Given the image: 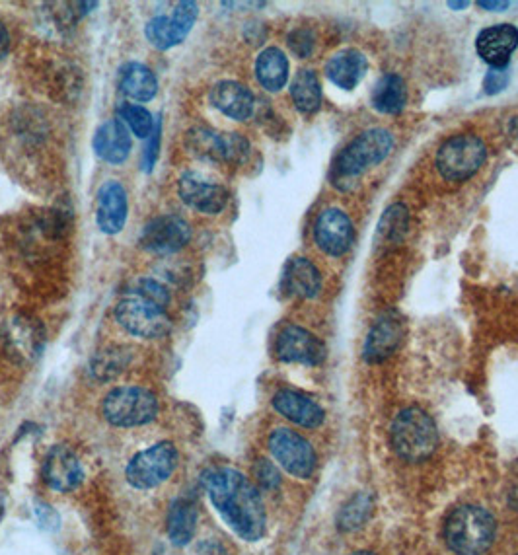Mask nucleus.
<instances>
[{
	"instance_id": "obj_21",
	"label": "nucleus",
	"mask_w": 518,
	"mask_h": 555,
	"mask_svg": "<svg viewBox=\"0 0 518 555\" xmlns=\"http://www.w3.org/2000/svg\"><path fill=\"white\" fill-rule=\"evenodd\" d=\"M273 407L289 421L295 425L306 427V429H316L324 423L326 413L318 402L312 398L296 392V390H279L273 396Z\"/></svg>"
},
{
	"instance_id": "obj_16",
	"label": "nucleus",
	"mask_w": 518,
	"mask_h": 555,
	"mask_svg": "<svg viewBox=\"0 0 518 555\" xmlns=\"http://www.w3.org/2000/svg\"><path fill=\"white\" fill-rule=\"evenodd\" d=\"M43 480L53 491L69 493L84 481V468L78 456L65 444H55L43 464Z\"/></svg>"
},
{
	"instance_id": "obj_26",
	"label": "nucleus",
	"mask_w": 518,
	"mask_h": 555,
	"mask_svg": "<svg viewBox=\"0 0 518 555\" xmlns=\"http://www.w3.org/2000/svg\"><path fill=\"white\" fill-rule=\"evenodd\" d=\"M197 530V507L191 499L180 497L170 505L168 511V536L178 548L187 546Z\"/></svg>"
},
{
	"instance_id": "obj_30",
	"label": "nucleus",
	"mask_w": 518,
	"mask_h": 555,
	"mask_svg": "<svg viewBox=\"0 0 518 555\" xmlns=\"http://www.w3.org/2000/svg\"><path fill=\"white\" fill-rule=\"evenodd\" d=\"M409 232V215L404 205H392L380 219L378 236L388 244H398Z\"/></svg>"
},
{
	"instance_id": "obj_6",
	"label": "nucleus",
	"mask_w": 518,
	"mask_h": 555,
	"mask_svg": "<svg viewBox=\"0 0 518 555\" xmlns=\"http://www.w3.org/2000/svg\"><path fill=\"white\" fill-rule=\"evenodd\" d=\"M102 411L113 427H141L156 419L158 400L147 388L121 386L106 396Z\"/></svg>"
},
{
	"instance_id": "obj_8",
	"label": "nucleus",
	"mask_w": 518,
	"mask_h": 555,
	"mask_svg": "<svg viewBox=\"0 0 518 555\" xmlns=\"http://www.w3.org/2000/svg\"><path fill=\"white\" fill-rule=\"evenodd\" d=\"M178 448L168 441L152 444L147 450L135 454L127 464L125 476L135 489H154L170 480L178 468Z\"/></svg>"
},
{
	"instance_id": "obj_17",
	"label": "nucleus",
	"mask_w": 518,
	"mask_h": 555,
	"mask_svg": "<svg viewBox=\"0 0 518 555\" xmlns=\"http://www.w3.org/2000/svg\"><path fill=\"white\" fill-rule=\"evenodd\" d=\"M96 221L102 232L119 234L127 222V191L117 180H108L98 189Z\"/></svg>"
},
{
	"instance_id": "obj_10",
	"label": "nucleus",
	"mask_w": 518,
	"mask_h": 555,
	"mask_svg": "<svg viewBox=\"0 0 518 555\" xmlns=\"http://www.w3.org/2000/svg\"><path fill=\"white\" fill-rule=\"evenodd\" d=\"M197 16H199L197 2H191V0L174 2L170 12H160L148 20L145 36L152 47L160 51H168L185 41L193 24L197 22Z\"/></svg>"
},
{
	"instance_id": "obj_14",
	"label": "nucleus",
	"mask_w": 518,
	"mask_h": 555,
	"mask_svg": "<svg viewBox=\"0 0 518 555\" xmlns=\"http://www.w3.org/2000/svg\"><path fill=\"white\" fill-rule=\"evenodd\" d=\"M178 193L189 209L203 215H219L228 203V189L197 172H185L178 182Z\"/></svg>"
},
{
	"instance_id": "obj_9",
	"label": "nucleus",
	"mask_w": 518,
	"mask_h": 555,
	"mask_svg": "<svg viewBox=\"0 0 518 555\" xmlns=\"http://www.w3.org/2000/svg\"><path fill=\"white\" fill-rule=\"evenodd\" d=\"M187 150L209 162L240 164L250 154V143L238 133H217L207 127H193L185 135Z\"/></svg>"
},
{
	"instance_id": "obj_7",
	"label": "nucleus",
	"mask_w": 518,
	"mask_h": 555,
	"mask_svg": "<svg viewBox=\"0 0 518 555\" xmlns=\"http://www.w3.org/2000/svg\"><path fill=\"white\" fill-rule=\"evenodd\" d=\"M487 158V147L476 135H456L437 152V168L448 182L470 180Z\"/></svg>"
},
{
	"instance_id": "obj_40",
	"label": "nucleus",
	"mask_w": 518,
	"mask_h": 555,
	"mask_svg": "<svg viewBox=\"0 0 518 555\" xmlns=\"http://www.w3.org/2000/svg\"><path fill=\"white\" fill-rule=\"evenodd\" d=\"M448 6L454 10H462V8H468L470 2H448Z\"/></svg>"
},
{
	"instance_id": "obj_29",
	"label": "nucleus",
	"mask_w": 518,
	"mask_h": 555,
	"mask_svg": "<svg viewBox=\"0 0 518 555\" xmlns=\"http://www.w3.org/2000/svg\"><path fill=\"white\" fill-rule=\"evenodd\" d=\"M291 96L296 110L302 113H314L322 104V86L314 71L302 69L295 74L291 82Z\"/></svg>"
},
{
	"instance_id": "obj_12",
	"label": "nucleus",
	"mask_w": 518,
	"mask_h": 555,
	"mask_svg": "<svg viewBox=\"0 0 518 555\" xmlns=\"http://www.w3.org/2000/svg\"><path fill=\"white\" fill-rule=\"evenodd\" d=\"M191 240V226L180 215H160L148 221L139 236V246L156 256L180 252Z\"/></svg>"
},
{
	"instance_id": "obj_3",
	"label": "nucleus",
	"mask_w": 518,
	"mask_h": 555,
	"mask_svg": "<svg viewBox=\"0 0 518 555\" xmlns=\"http://www.w3.org/2000/svg\"><path fill=\"white\" fill-rule=\"evenodd\" d=\"M495 518L476 505H464L444 522V540L458 555L485 554L495 540Z\"/></svg>"
},
{
	"instance_id": "obj_35",
	"label": "nucleus",
	"mask_w": 518,
	"mask_h": 555,
	"mask_svg": "<svg viewBox=\"0 0 518 555\" xmlns=\"http://www.w3.org/2000/svg\"><path fill=\"white\" fill-rule=\"evenodd\" d=\"M314 41H316L314 34L310 30H304V28H298L295 32H291L289 39H287L291 51L300 59H306V57L312 55Z\"/></svg>"
},
{
	"instance_id": "obj_2",
	"label": "nucleus",
	"mask_w": 518,
	"mask_h": 555,
	"mask_svg": "<svg viewBox=\"0 0 518 555\" xmlns=\"http://www.w3.org/2000/svg\"><path fill=\"white\" fill-rule=\"evenodd\" d=\"M394 148V135L388 129L374 127L357 135L333 162L332 180L339 189H347L370 166L384 162Z\"/></svg>"
},
{
	"instance_id": "obj_13",
	"label": "nucleus",
	"mask_w": 518,
	"mask_h": 555,
	"mask_svg": "<svg viewBox=\"0 0 518 555\" xmlns=\"http://www.w3.org/2000/svg\"><path fill=\"white\" fill-rule=\"evenodd\" d=\"M275 353L283 363L316 367L326 359V345L314 333L300 326H287L277 337Z\"/></svg>"
},
{
	"instance_id": "obj_39",
	"label": "nucleus",
	"mask_w": 518,
	"mask_h": 555,
	"mask_svg": "<svg viewBox=\"0 0 518 555\" xmlns=\"http://www.w3.org/2000/svg\"><path fill=\"white\" fill-rule=\"evenodd\" d=\"M478 6L485 8V10H491V12H503V10H507L511 6V2L509 0H505V2H491V0L485 2V0H480Z\"/></svg>"
},
{
	"instance_id": "obj_34",
	"label": "nucleus",
	"mask_w": 518,
	"mask_h": 555,
	"mask_svg": "<svg viewBox=\"0 0 518 555\" xmlns=\"http://www.w3.org/2000/svg\"><path fill=\"white\" fill-rule=\"evenodd\" d=\"M254 478L258 481L259 487L265 489V491H273V489H277L281 485V472H279V468L273 462L265 460V458H261V460L256 462Z\"/></svg>"
},
{
	"instance_id": "obj_20",
	"label": "nucleus",
	"mask_w": 518,
	"mask_h": 555,
	"mask_svg": "<svg viewBox=\"0 0 518 555\" xmlns=\"http://www.w3.org/2000/svg\"><path fill=\"white\" fill-rule=\"evenodd\" d=\"M211 104L234 121H246L254 113L256 98L244 84L236 80H222L211 90Z\"/></svg>"
},
{
	"instance_id": "obj_42",
	"label": "nucleus",
	"mask_w": 518,
	"mask_h": 555,
	"mask_svg": "<svg viewBox=\"0 0 518 555\" xmlns=\"http://www.w3.org/2000/svg\"><path fill=\"white\" fill-rule=\"evenodd\" d=\"M349 555H374V554H370V552H355V554H349Z\"/></svg>"
},
{
	"instance_id": "obj_25",
	"label": "nucleus",
	"mask_w": 518,
	"mask_h": 555,
	"mask_svg": "<svg viewBox=\"0 0 518 555\" xmlns=\"http://www.w3.org/2000/svg\"><path fill=\"white\" fill-rule=\"evenodd\" d=\"M258 82L267 92H279L289 80V59L279 47H267L256 61Z\"/></svg>"
},
{
	"instance_id": "obj_18",
	"label": "nucleus",
	"mask_w": 518,
	"mask_h": 555,
	"mask_svg": "<svg viewBox=\"0 0 518 555\" xmlns=\"http://www.w3.org/2000/svg\"><path fill=\"white\" fill-rule=\"evenodd\" d=\"M517 47L518 28L513 24L485 28L476 39L478 55L491 67H509V59Z\"/></svg>"
},
{
	"instance_id": "obj_4",
	"label": "nucleus",
	"mask_w": 518,
	"mask_h": 555,
	"mask_svg": "<svg viewBox=\"0 0 518 555\" xmlns=\"http://www.w3.org/2000/svg\"><path fill=\"white\" fill-rule=\"evenodd\" d=\"M392 446L407 462L427 460L439 446V431L433 417L419 407L398 413L392 423Z\"/></svg>"
},
{
	"instance_id": "obj_15",
	"label": "nucleus",
	"mask_w": 518,
	"mask_h": 555,
	"mask_svg": "<svg viewBox=\"0 0 518 555\" xmlns=\"http://www.w3.org/2000/svg\"><path fill=\"white\" fill-rule=\"evenodd\" d=\"M314 238L322 252L339 258L351 250L355 240V228L351 219L341 209H326L320 213L316 221Z\"/></svg>"
},
{
	"instance_id": "obj_24",
	"label": "nucleus",
	"mask_w": 518,
	"mask_h": 555,
	"mask_svg": "<svg viewBox=\"0 0 518 555\" xmlns=\"http://www.w3.org/2000/svg\"><path fill=\"white\" fill-rule=\"evenodd\" d=\"M283 285L289 295L316 298L322 291V275L310 259L293 258L285 267Z\"/></svg>"
},
{
	"instance_id": "obj_38",
	"label": "nucleus",
	"mask_w": 518,
	"mask_h": 555,
	"mask_svg": "<svg viewBox=\"0 0 518 555\" xmlns=\"http://www.w3.org/2000/svg\"><path fill=\"white\" fill-rule=\"evenodd\" d=\"M8 49H10V34L6 30V26L0 22V61L6 57Z\"/></svg>"
},
{
	"instance_id": "obj_1",
	"label": "nucleus",
	"mask_w": 518,
	"mask_h": 555,
	"mask_svg": "<svg viewBox=\"0 0 518 555\" xmlns=\"http://www.w3.org/2000/svg\"><path fill=\"white\" fill-rule=\"evenodd\" d=\"M205 489L226 526L244 542H258L265 534V507L258 487L234 468H215L205 474Z\"/></svg>"
},
{
	"instance_id": "obj_23",
	"label": "nucleus",
	"mask_w": 518,
	"mask_h": 555,
	"mask_svg": "<svg viewBox=\"0 0 518 555\" xmlns=\"http://www.w3.org/2000/svg\"><path fill=\"white\" fill-rule=\"evenodd\" d=\"M367 69V57L357 49H343L326 63L328 78L343 90H353L363 80Z\"/></svg>"
},
{
	"instance_id": "obj_11",
	"label": "nucleus",
	"mask_w": 518,
	"mask_h": 555,
	"mask_svg": "<svg viewBox=\"0 0 518 555\" xmlns=\"http://www.w3.org/2000/svg\"><path fill=\"white\" fill-rule=\"evenodd\" d=\"M269 450L277 464L298 480H308L316 470V452L300 433L279 427L269 435Z\"/></svg>"
},
{
	"instance_id": "obj_27",
	"label": "nucleus",
	"mask_w": 518,
	"mask_h": 555,
	"mask_svg": "<svg viewBox=\"0 0 518 555\" xmlns=\"http://www.w3.org/2000/svg\"><path fill=\"white\" fill-rule=\"evenodd\" d=\"M121 90L135 102H148L156 96L158 80L143 63H127L119 74Z\"/></svg>"
},
{
	"instance_id": "obj_33",
	"label": "nucleus",
	"mask_w": 518,
	"mask_h": 555,
	"mask_svg": "<svg viewBox=\"0 0 518 555\" xmlns=\"http://www.w3.org/2000/svg\"><path fill=\"white\" fill-rule=\"evenodd\" d=\"M129 363V353H125L123 349H106L100 351L94 361H92V374L98 380H111L113 376H117L121 370H125Z\"/></svg>"
},
{
	"instance_id": "obj_31",
	"label": "nucleus",
	"mask_w": 518,
	"mask_h": 555,
	"mask_svg": "<svg viewBox=\"0 0 518 555\" xmlns=\"http://www.w3.org/2000/svg\"><path fill=\"white\" fill-rule=\"evenodd\" d=\"M370 513H372V497L369 493H359L341 509L337 517V526L343 532L357 530L369 520Z\"/></svg>"
},
{
	"instance_id": "obj_19",
	"label": "nucleus",
	"mask_w": 518,
	"mask_h": 555,
	"mask_svg": "<svg viewBox=\"0 0 518 555\" xmlns=\"http://www.w3.org/2000/svg\"><path fill=\"white\" fill-rule=\"evenodd\" d=\"M92 147L94 152L98 154V158H102L108 164H123L129 154H131V135L127 125L115 117L106 123H102L92 139Z\"/></svg>"
},
{
	"instance_id": "obj_22",
	"label": "nucleus",
	"mask_w": 518,
	"mask_h": 555,
	"mask_svg": "<svg viewBox=\"0 0 518 555\" xmlns=\"http://www.w3.org/2000/svg\"><path fill=\"white\" fill-rule=\"evenodd\" d=\"M402 339H404L402 322L398 318H394V314H386L372 326L369 337L365 341L363 357L369 363H382L390 355H394V351L400 347Z\"/></svg>"
},
{
	"instance_id": "obj_32",
	"label": "nucleus",
	"mask_w": 518,
	"mask_h": 555,
	"mask_svg": "<svg viewBox=\"0 0 518 555\" xmlns=\"http://www.w3.org/2000/svg\"><path fill=\"white\" fill-rule=\"evenodd\" d=\"M117 117L127 125V129L133 131V135H137L139 139H147L152 135L154 129V117L152 113L143 108V106H135V104H123L117 110Z\"/></svg>"
},
{
	"instance_id": "obj_28",
	"label": "nucleus",
	"mask_w": 518,
	"mask_h": 555,
	"mask_svg": "<svg viewBox=\"0 0 518 555\" xmlns=\"http://www.w3.org/2000/svg\"><path fill=\"white\" fill-rule=\"evenodd\" d=\"M407 86L400 74H384L372 90V106L380 113H400L406 108Z\"/></svg>"
},
{
	"instance_id": "obj_36",
	"label": "nucleus",
	"mask_w": 518,
	"mask_h": 555,
	"mask_svg": "<svg viewBox=\"0 0 518 555\" xmlns=\"http://www.w3.org/2000/svg\"><path fill=\"white\" fill-rule=\"evenodd\" d=\"M509 80H511L509 67H491V71L485 74L483 90H485V94L495 96V94H499V92H503L507 88Z\"/></svg>"
},
{
	"instance_id": "obj_41",
	"label": "nucleus",
	"mask_w": 518,
	"mask_h": 555,
	"mask_svg": "<svg viewBox=\"0 0 518 555\" xmlns=\"http://www.w3.org/2000/svg\"><path fill=\"white\" fill-rule=\"evenodd\" d=\"M511 505L518 511V485L513 489V493H511Z\"/></svg>"
},
{
	"instance_id": "obj_5",
	"label": "nucleus",
	"mask_w": 518,
	"mask_h": 555,
	"mask_svg": "<svg viewBox=\"0 0 518 555\" xmlns=\"http://www.w3.org/2000/svg\"><path fill=\"white\" fill-rule=\"evenodd\" d=\"M113 314L123 330L143 339L164 337L172 328L166 308L135 291H129L117 302Z\"/></svg>"
},
{
	"instance_id": "obj_37",
	"label": "nucleus",
	"mask_w": 518,
	"mask_h": 555,
	"mask_svg": "<svg viewBox=\"0 0 518 555\" xmlns=\"http://www.w3.org/2000/svg\"><path fill=\"white\" fill-rule=\"evenodd\" d=\"M199 555H228V552H226V548L222 546L221 542L209 540V542H203L199 546Z\"/></svg>"
}]
</instances>
